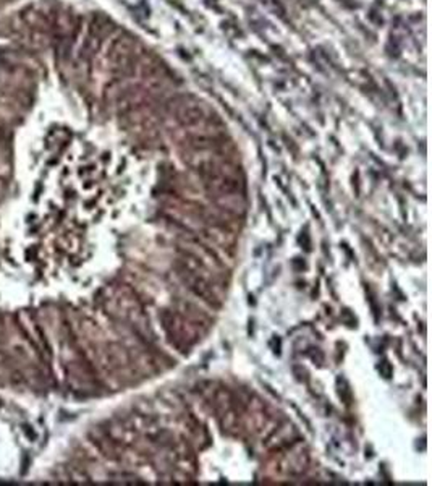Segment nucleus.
I'll return each mask as SVG.
<instances>
[{"label": "nucleus", "instance_id": "obj_1", "mask_svg": "<svg viewBox=\"0 0 432 486\" xmlns=\"http://www.w3.org/2000/svg\"><path fill=\"white\" fill-rule=\"evenodd\" d=\"M20 25L23 31H46L48 29V18L41 10L28 7L20 13Z\"/></svg>", "mask_w": 432, "mask_h": 486}]
</instances>
